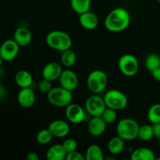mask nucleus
I'll return each mask as SVG.
<instances>
[{
    "label": "nucleus",
    "instance_id": "nucleus-1",
    "mask_svg": "<svg viewBox=\"0 0 160 160\" xmlns=\"http://www.w3.org/2000/svg\"><path fill=\"white\" fill-rule=\"evenodd\" d=\"M131 23V15L126 9L117 7L109 12L105 19V27L110 32L125 31Z\"/></svg>",
    "mask_w": 160,
    "mask_h": 160
},
{
    "label": "nucleus",
    "instance_id": "nucleus-2",
    "mask_svg": "<svg viewBox=\"0 0 160 160\" xmlns=\"http://www.w3.org/2000/svg\"><path fill=\"white\" fill-rule=\"evenodd\" d=\"M45 42L50 48L61 52L71 48L73 45L70 34L59 30L50 31L46 35Z\"/></svg>",
    "mask_w": 160,
    "mask_h": 160
},
{
    "label": "nucleus",
    "instance_id": "nucleus-3",
    "mask_svg": "<svg viewBox=\"0 0 160 160\" xmlns=\"http://www.w3.org/2000/svg\"><path fill=\"white\" fill-rule=\"evenodd\" d=\"M48 101L53 106L59 108L67 107L72 103L73 93L71 91L64 88L62 87L52 88L47 94Z\"/></svg>",
    "mask_w": 160,
    "mask_h": 160
},
{
    "label": "nucleus",
    "instance_id": "nucleus-4",
    "mask_svg": "<svg viewBox=\"0 0 160 160\" xmlns=\"http://www.w3.org/2000/svg\"><path fill=\"white\" fill-rule=\"evenodd\" d=\"M140 125L134 119L124 118L120 120L117 125V135L124 141H132L138 138Z\"/></svg>",
    "mask_w": 160,
    "mask_h": 160
},
{
    "label": "nucleus",
    "instance_id": "nucleus-5",
    "mask_svg": "<svg viewBox=\"0 0 160 160\" xmlns=\"http://www.w3.org/2000/svg\"><path fill=\"white\" fill-rule=\"evenodd\" d=\"M108 84L107 74L101 70H95L91 72L87 78V86L93 94H99L104 92Z\"/></svg>",
    "mask_w": 160,
    "mask_h": 160
},
{
    "label": "nucleus",
    "instance_id": "nucleus-6",
    "mask_svg": "<svg viewBox=\"0 0 160 160\" xmlns=\"http://www.w3.org/2000/svg\"><path fill=\"white\" fill-rule=\"evenodd\" d=\"M103 98L106 107L111 108L117 111L125 109L128 104L127 95L121 91L117 89H111L107 91Z\"/></svg>",
    "mask_w": 160,
    "mask_h": 160
},
{
    "label": "nucleus",
    "instance_id": "nucleus-7",
    "mask_svg": "<svg viewBox=\"0 0 160 160\" xmlns=\"http://www.w3.org/2000/svg\"><path fill=\"white\" fill-rule=\"evenodd\" d=\"M118 67L122 74L126 77H134L139 70V62L132 54H124L118 60Z\"/></svg>",
    "mask_w": 160,
    "mask_h": 160
},
{
    "label": "nucleus",
    "instance_id": "nucleus-8",
    "mask_svg": "<svg viewBox=\"0 0 160 160\" xmlns=\"http://www.w3.org/2000/svg\"><path fill=\"white\" fill-rule=\"evenodd\" d=\"M106 108L104 98L98 94H93L86 99L84 109L86 112L92 117H101Z\"/></svg>",
    "mask_w": 160,
    "mask_h": 160
},
{
    "label": "nucleus",
    "instance_id": "nucleus-9",
    "mask_svg": "<svg viewBox=\"0 0 160 160\" xmlns=\"http://www.w3.org/2000/svg\"><path fill=\"white\" fill-rule=\"evenodd\" d=\"M20 47L13 38L7 39L0 46V56L6 62L13 60L18 56Z\"/></svg>",
    "mask_w": 160,
    "mask_h": 160
},
{
    "label": "nucleus",
    "instance_id": "nucleus-10",
    "mask_svg": "<svg viewBox=\"0 0 160 160\" xmlns=\"http://www.w3.org/2000/svg\"><path fill=\"white\" fill-rule=\"evenodd\" d=\"M85 109L77 103H70L66 107L65 116L67 120L73 124H79L85 119Z\"/></svg>",
    "mask_w": 160,
    "mask_h": 160
},
{
    "label": "nucleus",
    "instance_id": "nucleus-11",
    "mask_svg": "<svg viewBox=\"0 0 160 160\" xmlns=\"http://www.w3.org/2000/svg\"><path fill=\"white\" fill-rule=\"evenodd\" d=\"M61 87L69 91H74L78 86V77L74 71L70 69L62 70L59 78Z\"/></svg>",
    "mask_w": 160,
    "mask_h": 160
},
{
    "label": "nucleus",
    "instance_id": "nucleus-12",
    "mask_svg": "<svg viewBox=\"0 0 160 160\" xmlns=\"http://www.w3.org/2000/svg\"><path fill=\"white\" fill-rule=\"evenodd\" d=\"M48 129L53 135V137L58 138H63L69 134L70 128L69 123L65 120H56L51 122L48 127Z\"/></svg>",
    "mask_w": 160,
    "mask_h": 160
},
{
    "label": "nucleus",
    "instance_id": "nucleus-13",
    "mask_svg": "<svg viewBox=\"0 0 160 160\" xmlns=\"http://www.w3.org/2000/svg\"><path fill=\"white\" fill-rule=\"evenodd\" d=\"M107 123L102 117H92L88 124V133L93 137L102 136L106 131Z\"/></svg>",
    "mask_w": 160,
    "mask_h": 160
},
{
    "label": "nucleus",
    "instance_id": "nucleus-14",
    "mask_svg": "<svg viewBox=\"0 0 160 160\" xmlns=\"http://www.w3.org/2000/svg\"><path fill=\"white\" fill-rule=\"evenodd\" d=\"M62 70H62V66L59 62H48L42 69V78L52 82L56 80H59Z\"/></svg>",
    "mask_w": 160,
    "mask_h": 160
},
{
    "label": "nucleus",
    "instance_id": "nucleus-15",
    "mask_svg": "<svg viewBox=\"0 0 160 160\" xmlns=\"http://www.w3.org/2000/svg\"><path fill=\"white\" fill-rule=\"evenodd\" d=\"M17 101L22 107H32L36 102V95L31 87L20 88L17 94Z\"/></svg>",
    "mask_w": 160,
    "mask_h": 160
},
{
    "label": "nucleus",
    "instance_id": "nucleus-16",
    "mask_svg": "<svg viewBox=\"0 0 160 160\" xmlns=\"http://www.w3.org/2000/svg\"><path fill=\"white\" fill-rule=\"evenodd\" d=\"M79 23L83 28H84L85 30H88V31H92L98 27L99 20H98V17L96 14L89 10L84 13L80 14Z\"/></svg>",
    "mask_w": 160,
    "mask_h": 160
},
{
    "label": "nucleus",
    "instance_id": "nucleus-17",
    "mask_svg": "<svg viewBox=\"0 0 160 160\" xmlns=\"http://www.w3.org/2000/svg\"><path fill=\"white\" fill-rule=\"evenodd\" d=\"M13 39L20 47L28 46L31 43L32 34L29 29L24 27H20L14 31Z\"/></svg>",
    "mask_w": 160,
    "mask_h": 160
},
{
    "label": "nucleus",
    "instance_id": "nucleus-18",
    "mask_svg": "<svg viewBox=\"0 0 160 160\" xmlns=\"http://www.w3.org/2000/svg\"><path fill=\"white\" fill-rule=\"evenodd\" d=\"M67 155V152L62 144H56L48 148L45 156L47 160H64Z\"/></svg>",
    "mask_w": 160,
    "mask_h": 160
},
{
    "label": "nucleus",
    "instance_id": "nucleus-19",
    "mask_svg": "<svg viewBox=\"0 0 160 160\" xmlns=\"http://www.w3.org/2000/svg\"><path fill=\"white\" fill-rule=\"evenodd\" d=\"M15 82L20 88H30L33 84V77L28 70H19L15 75Z\"/></svg>",
    "mask_w": 160,
    "mask_h": 160
},
{
    "label": "nucleus",
    "instance_id": "nucleus-20",
    "mask_svg": "<svg viewBox=\"0 0 160 160\" xmlns=\"http://www.w3.org/2000/svg\"><path fill=\"white\" fill-rule=\"evenodd\" d=\"M131 160H155L156 156L152 150L150 148H136L131 155Z\"/></svg>",
    "mask_w": 160,
    "mask_h": 160
},
{
    "label": "nucleus",
    "instance_id": "nucleus-21",
    "mask_svg": "<svg viewBox=\"0 0 160 160\" xmlns=\"http://www.w3.org/2000/svg\"><path fill=\"white\" fill-rule=\"evenodd\" d=\"M108 150L112 155H119L125 148V141L120 136L112 138L108 142Z\"/></svg>",
    "mask_w": 160,
    "mask_h": 160
},
{
    "label": "nucleus",
    "instance_id": "nucleus-22",
    "mask_svg": "<svg viewBox=\"0 0 160 160\" xmlns=\"http://www.w3.org/2000/svg\"><path fill=\"white\" fill-rule=\"evenodd\" d=\"M86 160H103L104 155L101 147L98 145H91L88 147L84 155Z\"/></svg>",
    "mask_w": 160,
    "mask_h": 160
},
{
    "label": "nucleus",
    "instance_id": "nucleus-23",
    "mask_svg": "<svg viewBox=\"0 0 160 160\" xmlns=\"http://www.w3.org/2000/svg\"><path fill=\"white\" fill-rule=\"evenodd\" d=\"M92 0H70L72 9L78 14H82L90 10Z\"/></svg>",
    "mask_w": 160,
    "mask_h": 160
},
{
    "label": "nucleus",
    "instance_id": "nucleus-24",
    "mask_svg": "<svg viewBox=\"0 0 160 160\" xmlns=\"http://www.w3.org/2000/svg\"><path fill=\"white\" fill-rule=\"evenodd\" d=\"M77 62V55L73 49L70 48L62 52L61 55V62L62 65L66 67H72Z\"/></svg>",
    "mask_w": 160,
    "mask_h": 160
},
{
    "label": "nucleus",
    "instance_id": "nucleus-25",
    "mask_svg": "<svg viewBox=\"0 0 160 160\" xmlns=\"http://www.w3.org/2000/svg\"><path fill=\"white\" fill-rule=\"evenodd\" d=\"M152 138H154V131H153L152 125L145 124L143 126H140L138 130V138L143 141V142H148Z\"/></svg>",
    "mask_w": 160,
    "mask_h": 160
},
{
    "label": "nucleus",
    "instance_id": "nucleus-26",
    "mask_svg": "<svg viewBox=\"0 0 160 160\" xmlns=\"http://www.w3.org/2000/svg\"><path fill=\"white\" fill-rule=\"evenodd\" d=\"M145 68L152 72L160 67V56L156 53H151L148 55L145 62Z\"/></svg>",
    "mask_w": 160,
    "mask_h": 160
},
{
    "label": "nucleus",
    "instance_id": "nucleus-27",
    "mask_svg": "<svg viewBox=\"0 0 160 160\" xmlns=\"http://www.w3.org/2000/svg\"><path fill=\"white\" fill-rule=\"evenodd\" d=\"M147 117L152 124L160 122V103H156L149 108Z\"/></svg>",
    "mask_w": 160,
    "mask_h": 160
},
{
    "label": "nucleus",
    "instance_id": "nucleus-28",
    "mask_svg": "<svg viewBox=\"0 0 160 160\" xmlns=\"http://www.w3.org/2000/svg\"><path fill=\"white\" fill-rule=\"evenodd\" d=\"M53 138L54 137H53V135L48 128L47 129L41 130L40 131H38L37 136H36L38 143L42 145H46L49 144L52 142Z\"/></svg>",
    "mask_w": 160,
    "mask_h": 160
},
{
    "label": "nucleus",
    "instance_id": "nucleus-29",
    "mask_svg": "<svg viewBox=\"0 0 160 160\" xmlns=\"http://www.w3.org/2000/svg\"><path fill=\"white\" fill-rule=\"evenodd\" d=\"M101 117H102V119L107 124H110V123H114L117 120V111L113 109H111V108L106 107Z\"/></svg>",
    "mask_w": 160,
    "mask_h": 160
},
{
    "label": "nucleus",
    "instance_id": "nucleus-30",
    "mask_svg": "<svg viewBox=\"0 0 160 160\" xmlns=\"http://www.w3.org/2000/svg\"><path fill=\"white\" fill-rule=\"evenodd\" d=\"M38 87V90L41 93L46 94L47 95L50 92V90L52 88V81L43 78L42 81H39Z\"/></svg>",
    "mask_w": 160,
    "mask_h": 160
},
{
    "label": "nucleus",
    "instance_id": "nucleus-31",
    "mask_svg": "<svg viewBox=\"0 0 160 160\" xmlns=\"http://www.w3.org/2000/svg\"><path fill=\"white\" fill-rule=\"evenodd\" d=\"M62 145H63L64 148H65L67 153L78 150V142L73 138L66 139L63 143H62Z\"/></svg>",
    "mask_w": 160,
    "mask_h": 160
},
{
    "label": "nucleus",
    "instance_id": "nucleus-32",
    "mask_svg": "<svg viewBox=\"0 0 160 160\" xmlns=\"http://www.w3.org/2000/svg\"><path fill=\"white\" fill-rule=\"evenodd\" d=\"M66 160H85V157L78 150H76L67 153Z\"/></svg>",
    "mask_w": 160,
    "mask_h": 160
},
{
    "label": "nucleus",
    "instance_id": "nucleus-33",
    "mask_svg": "<svg viewBox=\"0 0 160 160\" xmlns=\"http://www.w3.org/2000/svg\"><path fill=\"white\" fill-rule=\"evenodd\" d=\"M153 131H154V137L160 139V122L152 124Z\"/></svg>",
    "mask_w": 160,
    "mask_h": 160
},
{
    "label": "nucleus",
    "instance_id": "nucleus-34",
    "mask_svg": "<svg viewBox=\"0 0 160 160\" xmlns=\"http://www.w3.org/2000/svg\"><path fill=\"white\" fill-rule=\"evenodd\" d=\"M26 159L28 160H39L40 157H39L38 154L34 152H31L28 153L26 156Z\"/></svg>",
    "mask_w": 160,
    "mask_h": 160
},
{
    "label": "nucleus",
    "instance_id": "nucleus-35",
    "mask_svg": "<svg viewBox=\"0 0 160 160\" xmlns=\"http://www.w3.org/2000/svg\"><path fill=\"white\" fill-rule=\"evenodd\" d=\"M151 73H152V78H154L156 81H159L160 82V67H158V68H156V70H154L153 71H152Z\"/></svg>",
    "mask_w": 160,
    "mask_h": 160
},
{
    "label": "nucleus",
    "instance_id": "nucleus-36",
    "mask_svg": "<svg viewBox=\"0 0 160 160\" xmlns=\"http://www.w3.org/2000/svg\"><path fill=\"white\" fill-rule=\"evenodd\" d=\"M7 95V91L3 85L0 84V101L4 99Z\"/></svg>",
    "mask_w": 160,
    "mask_h": 160
},
{
    "label": "nucleus",
    "instance_id": "nucleus-37",
    "mask_svg": "<svg viewBox=\"0 0 160 160\" xmlns=\"http://www.w3.org/2000/svg\"><path fill=\"white\" fill-rule=\"evenodd\" d=\"M4 62V60L2 59V58L1 57V56H0V67H1V66L2 65V62Z\"/></svg>",
    "mask_w": 160,
    "mask_h": 160
},
{
    "label": "nucleus",
    "instance_id": "nucleus-38",
    "mask_svg": "<svg viewBox=\"0 0 160 160\" xmlns=\"http://www.w3.org/2000/svg\"><path fill=\"white\" fill-rule=\"evenodd\" d=\"M157 1H158V2H159L160 3V0H157Z\"/></svg>",
    "mask_w": 160,
    "mask_h": 160
},
{
    "label": "nucleus",
    "instance_id": "nucleus-39",
    "mask_svg": "<svg viewBox=\"0 0 160 160\" xmlns=\"http://www.w3.org/2000/svg\"><path fill=\"white\" fill-rule=\"evenodd\" d=\"M159 18H160V10H159Z\"/></svg>",
    "mask_w": 160,
    "mask_h": 160
}]
</instances>
